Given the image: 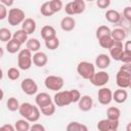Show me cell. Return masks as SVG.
Returning a JSON list of instances; mask_svg holds the SVG:
<instances>
[{
	"mask_svg": "<svg viewBox=\"0 0 131 131\" xmlns=\"http://www.w3.org/2000/svg\"><path fill=\"white\" fill-rule=\"evenodd\" d=\"M32 52L29 49H21L17 55V66L20 70L27 71L32 67Z\"/></svg>",
	"mask_w": 131,
	"mask_h": 131,
	"instance_id": "1",
	"label": "cell"
},
{
	"mask_svg": "<svg viewBox=\"0 0 131 131\" xmlns=\"http://www.w3.org/2000/svg\"><path fill=\"white\" fill-rule=\"evenodd\" d=\"M77 72L83 79L89 80L95 73V67L89 61H81L77 66Z\"/></svg>",
	"mask_w": 131,
	"mask_h": 131,
	"instance_id": "2",
	"label": "cell"
},
{
	"mask_svg": "<svg viewBox=\"0 0 131 131\" xmlns=\"http://www.w3.org/2000/svg\"><path fill=\"white\" fill-rule=\"evenodd\" d=\"M7 18H8V24L10 26H17L21 24L26 17H25V12L20 8H11L7 13Z\"/></svg>",
	"mask_w": 131,
	"mask_h": 131,
	"instance_id": "3",
	"label": "cell"
},
{
	"mask_svg": "<svg viewBox=\"0 0 131 131\" xmlns=\"http://www.w3.org/2000/svg\"><path fill=\"white\" fill-rule=\"evenodd\" d=\"M45 87L52 91H58L63 86V79L59 76H47L44 81Z\"/></svg>",
	"mask_w": 131,
	"mask_h": 131,
	"instance_id": "4",
	"label": "cell"
},
{
	"mask_svg": "<svg viewBox=\"0 0 131 131\" xmlns=\"http://www.w3.org/2000/svg\"><path fill=\"white\" fill-rule=\"evenodd\" d=\"M116 83L120 88H129L131 86V73L119 70L116 75Z\"/></svg>",
	"mask_w": 131,
	"mask_h": 131,
	"instance_id": "5",
	"label": "cell"
},
{
	"mask_svg": "<svg viewBox=\"0 0 131 131\" xmlns=\"http://www.w3.org/2000/svg\"><path fill=\"white\" fill-rule=\"evenodd\" d=\"M110 80V75L104 72V71H100V72H97V73H94L92 75V77L89 79L90 83L94 86H97V87H102L104 86Z\"/></svg>",
	"mask_w": 131,
	"mask_h": 131,
	"instance_id": "6",
	"label": "cell"
},
{
	"mask_svg": "<svg viewBox=\"0 0 131 131\" xmlns=\"http://www.w3.org/2000/svg\"><path fill=\"white\" fill-rule=\"evenodd\" d=\"M53 102L57 106H66L72 103L70 91H57L53 96Z\"/></svg>",
	"mask_w": 131,
	"mask_h": 131,
	"instance_id": "7",
	"label": "cell"
},
{
	"mask_svg": "<svg viewBox=\"0 0 131 131\" xmlns=\"http://www.w3.org/2000/svg\"><path fill=\"white\" fill-rule=\"evenodd\" d=\"M20 88L27 95H33V94L37 93V91H38L37 83L31 78L24 79L20 83Z\"/></svg>",
	"mask_w": 131,
	"mask_h": 131,
	"instance_id": "8",
	"label": "cell"
},
{
	"mask_svg": "<svg viewBox=\"0 0 131 131\" xmlns=\"http://www.w3.org/2000/svg\"><path fill=\"white\" fill-rule=\"evenodd\" d=\"M119 128V120L113 121L110 119H102L97 123V129L99 131H116Z\"/></svg>",
	"mask_w": 131,
	"mask_h": 131,
	"instance_id": "9",
	"label": "cell"
},
{
	"mask_svg": "<svg viewBox=\"0 0 131 131\" xmlns=\"http://www.w3.org/2000/svg\"><path fill=\"white\" fill-rule=\"evenodd\" d=\"M97 97H98V101H99L100 104L106 105V104H110L111 101L113 100V92H112V90L110 88L102 86L98 90Z\"/></svg>",
	"mask_w": 131,
	"mask_h": 131,
	"instance_id": "10",
	"label": "cell"
},
{
	"mask_svg": "<svg viewBox=\"0 0 131 131\" xmlns=\"http://www.w3.org/2000/svg\"><path fill=\"white\" fill-rule=\"evenodd\" d=\"M108 50H110L111 57L113 59H115V60H119L120 59V56H121V54H122V52L124 50L123 43L120 42V41H115L114 44H113V46Z\"/></svg>",
	"mask_w": 131,
	"mask_h": 131,
	"instance_id": "11",
	"label": "cell"
},
{
	"mask_svg": "<svg viewBox=\"0 0 131 131\" xmlns=\"http://www.w3.org/2000/svg\"><path fill=\"white\" fill-rule=\"evenodd\" d=\"M32 61L33 63L38 67V68H42L44 66H46L47 61H48V57L46 55V53L42 52V51H37L35 52V54L32 57Z\"/></svg>",
	"mask_w": 131,
	"mask_h": 131,
	"instance_id": "12",
	"label": "cell"
},
{
	"mask_svg": "<svg viewBox=\"0 0 131 131\" xmlns=\"http://www.w3.org/2000/svg\"><path fill=\"white\" fill-rule=\"evenodd\" d=\"M92 105H93V100H92L91 96H89V95H83L78 100V106L83 112L90 111L92 108Z\"/></svg>",
	"mask_w": 131,
	"mask_h": 131,
	"instance_id": "13",
	"label": "cell"
},
{
	"mask_svg": "<svg viewBox=\"0 0 131 131\" xmlns=\"http://www.w3.org/2000/svg\"><path fill=\"white\" fill-rule=\"evenodd\" d=\"M35 101H36V104L37 106L40 108V107H43L45 105H48L49 103L52 102V98L50 97V95L46 92H41V93H38L36 95V98H35Z\"/></svg>",
	"mask_w": 131,
	"mask_h": 131,
	"instance_id": "14",
	"label": "cell"
},
{
	"mask_svg": "<svg viewBox=\"0 0 131 131\" xmlns=\"http://www.w3.org/2000/svg\"><path fill=\"white\" fill-rule=\"evenodd\" d=\"M110 64H111V57L107 54L101 53V54H98L96 56V58H95V66L97 68H99L101 70H104Z\"/></svg>",
	"mask_w": 131,
	"mask_h": 131,
	"instance_id": "15",
	"label": "cell"
},
{
	"mask_svg": "<svg viewBox=\"0 0 131 131\" xmlns=\"http://www.w3.org/2000/svg\"><path fill=\"white\" fill-rule=\"evenodd\" d=\"M36 28H37V25H36V21L31 18V17H28V18H25L24 21L21 23V29L24 31H26L28 33V35L30 34H33L35 31H36Z\"/></svg>",
	"mask_w": 131,
	"mask_h": 131,
	"instance_id": "16",
	"label": "cell"
},
{
	"mask_svg": "<svg viewBox=\"0 0 131 131\" xmlns=\"http://www.w3.org/2000/svg\"><path fill=\"white\" fill-rule=\"evenodd\" d=\"M76 27V21L72 16H66L60 21V28L64 32H70Z\"/></svg>",
	"mask_w": 131,
	"mask_h": 131,
	"instance_id": "17",
	"label": "cell"
},
{
	"mask_svg": "<svg viewBox=\"0 0 131 131\" xmlns=\"http://www.w3.org/2000/svg\"><path fill=\"white\" fill-rule=\"evenodd\" d=\"M128 98V92L124 88H119L113 93V99L117 103H123Z\"/></svg>",
	"mask_w": 131,
	"mask_h": 131,
	"instance_id": "18",
	"label": "cell"
},
{
	"mask_svg": "<svg viewBox=\"0 0 131 131\" xmlns=\"http://www.w3.org/2000/svg\"><path fill=\"white\" fill-rule=\"evenodd\" d=\"M127 36V32L125 29L122 28H116L114 30H111V37L114 39V41H120L122 42Z\"/></svg>",
	"mask_w": 131,
	"mask_h": 131,
	"instance_id": "19",
	"label": "cell"
},
{
	"mask_svg": "<svg viewBox=\"0 0 131 131\" xmlns=\"http://www.w3.org/2000/svg\"><path fill=\"white\" fill-rule=\"evenodd\" d=\"M105 18L107 21H110L112 24H119L122 19V16L117 10L110 9L105 12Z\"/></svg>",
	"mask_w": 131,
	"mask_h": 131,
	"instance_id": "20",
	"label": "cell"
},
{
	"mask_svg": "<svg viewBox=\"0 0 131 131\" xmlns=\"http://www.w3.org/2000/svg\"><path fill=\"white\" fill-rule=\"evenodd\" d=\"M71 5H72V10L74 14H80L84 12L86 8V4L84 0H74L73 2H71Z\"/></svg>",
	"mask_w": 131,
	"mask_h": 131,
	"instance_id": "21",
	"label": "cell"
},
{
	"mask_svg": "<svg viewBox=\"0 0 131 131\" xmlns=\"http://www.w3.org/2000/svg\"><path fill=\"white\" fill-rule=\"evenodd\" d=\"M21 45L23 44L20 42H18L17 40L11 38L8 42H6V50L9 53H16L17 51H19Z\"/></svg>",
	"mask_w": 131,
	"mask_h": 131,
	"instance_id": "22",
	"label": "cell"
},
{
	"mask_svg": "<svg viewBox=\"0 0 131 131\" xmlns=\"http://www.w3.org/2000/svg\"><path fill=\"white\" fill-rule=\"evenodd\" d=\"M55 36H56V31H55V29L53 27H51V26H44L41 29V37L44 40H47V39L55 37Z\"/></svg>",
	"mask_w": 131,
	"mask_h": 131,
	"instance_id": "23",
	"label": "cell"
},
{
	"mask_svg": "<svg viewBox=\"0 0 131 131\" xmlns=\"http://www.w3.org/2000/svg\"><path fill=\"white\" fill-rule=\"evenodd\" d=\"M33 104H31L30 102H24V103H21V104H19V107H18V112H19V115L21 116V117H24L25 119H27L29 116H30V114H31V112H32V110H33Z\"/></svg>",
	"mask_w": 131,
	"mask_h": 131,
	"instance_id": "24",
	"label": "cell"
},
{
	"mask_svg": "<svg viewBox=\"0 0 131 131\" xmlns=\"http://www.w3.org/2000/svg\"><path fill=\"white\" fill-rule=\"evenodd\" d=\"M26 46H27V49H29L31 52H37V51H39L41 44H40V42H39L38 39L31 38V39H28L27 40Z\"/></svg>",
	"mask_w": 131,
	"mask_h": 131,
	"instance_id": "25",
	"label": "cell"
},
{
	"mask_svg": "<svg viewBox=\"0 0 131 131\" xmlns=\"http://www.w3.org/2000/svg\"><path fill=\"white\" fill-rule=\"evenodd\" d=\"M121 117V111L116 106H110L106 110V118L113 121L119 120Z\"/></svg>",
	"mask_w": 131,
	"mask_h": 131,
	"instance_id": "26",
	"label": "cell"
},
{
	"mask_svg": "<svg viewBox=\"0 0 131 131\" xmlns=\"http://www.w3.org/2000/svg\"><path fill=\"white\" fill-rule=\"evenodd\" d=\"M67 131H87V126L79 123V122H71L67 126Z\"/></svg>",
	"mask_w": 131,
	"mask_h": 131,
	"instance_id": "27",
	"label": "cell"
},
{
	"mask_svg": "<svg viewBox=\"0 0 131 131\" xmlns=\"http://www.w3.org/2000/svg\"><path fill=\"white\" fill-rule=\"evenodd\" d=\"M98 42H99V45L102 47V48H104V49H110L112 46H113V44H114V39L111 37V35H108V36H104V37H101V38H99L98 39Z\"/></svg>",
	"mask_w": 131,
	"mask_h": 131,
	"instance_id": "28",
	"label": "cell"
},
{
	"mask_svg": "<svg viewBox=\"0 0 131 131\" xmlns=\"http://www.w3.org/2000/svg\"><path fill=\"white\" fill-rule=\"evenodd\" d=\"M12 38L15 39V40H17V41L20 42L21 44H24V43H26L27 40H28V33H27L26 31H24L23 29H20V30H17L16 32L13 33Z\"/></svg>",
	"mask_w": 131,
	"mask_h": 131,
	"instance_id": "29",
	"label": "cell"
},
{
	"mask_svg": "<svg viewBox=\"0 0 131 131\" xmlns=\"http://www.w3.org/2000/svg\"><path fill=\"white\" fill-rule=\"evenodd\" d=\"M14 129L17 131H29L30 130V124L29 121L26 119H20L17 120L15 125H14Z\"/></svg>",
	"mask_w": 131,
	"mask_h": 131,
	"instance_id": "30",
	"label": "cell"
},
{
	"mask_svg": "<svg viewBox=\"0 0 131 131\" xmlns=\"http://www.w3.org/2000/svg\"><path fill=\"white\" fill-rule=\"evenodd\" d=\"M44 41H45V46L49 50H55L59 46V40L56 36L52 37V38H49L47 40H44Z\"/></svg>",
	"mask_w": 131,
	"mask_h": 131,
	"instance_id": "31",
	"label": "cell"
},
{
	"mask_svg": "<svg viewBox=\"0 0 131 131\" xmlns=\"http://www.w3.org/2000/svg\"><path fill=\"white\" fill-rule=\"evenodd\" d=\"M40 115H41L40 108H39L38 106L34 105V106H33V110H32V112H31V114H30V116H29L26 120H28L29 122L35 123V122H37V121L40 119Z\"/></svg>",
	"mask_w": 131,
	"mask_h": 131,
	"instance_id": "32",
	"label": "cell"
},
{
	"mask_svg": "<svg viewBox=\"0 0 131 131\" xmlns=\"http://www.w3.org/2000/svg\"><path fill=\"white\" fill-rule=\"evenodd\" d=\"M6 106H7L8 111L15 112V111H18L19 102H18V100L15 97H10V98H8V100L6 102Z\"/></svg>",
	"mask_w": 131,
	"mask_h": 131,
	"instance_id": "33",
	"label": "cell"
},
{
	"mask_svg": "<svg viewBox=\"0 0 131 131\" xmlns=\"http://www.w3.org/2000/svg\"><path fill=\"white\" fill-rule=\"evenodd\" d=\"M40 112L46 116V117H49V116H52L54 113H55V104L54 102H51L49 103L48 105H45L43 107H40Z\"/></svg>",
	"mask_w": 131,
	"mask_h": 131,
	"instance_id": "34",
	"label": "cell"
},
{
	"mask_svg": "<svg viewBox=\"0 0 131 131\" xmlns=\"http://www.w3.org/2000/svg\"><path fill=\"white\" fill-rule=\"evenodd\" d=\"M49 5H50V8L53 11V13L59 12L63 7V4H62L61 0H50L49 1Z\"/></svg>",
	"mask_w": 131,
	"mask_h": 131,
	"instance_id": "35",
	"label": "cell"
},
{
	"mask_svg": "<svg viewBox=\"0 0 131 131\" xmlns=\"http://www.w3.org/2000/svg\"><path fill=\"white\" fill-rule=\"evenodd\" d=\"M111 35V29L106 26H99L96 30V38L99 39L101 37H104V36H108Z\"/></svg>",
	"mask_w": 131,
	"mask_h": 131,
	"instance_id": "36",
	"label": "cell"
},
{
	"mask_svg": "<svg viewBox=\"0 0 131 131\" xmlns=\"http://www.w3.org/2000/svg\"><path fill=\"white\" fill-rule=\"evenodd\" d=\"M11 38H12V34L7 28H1L0 29V41L8 42Z\"/></svg>",
	"mask_w": 131,
	"mask_h": 131,
	"instance_id": "37",
	"label": "cell"
},
{
	"mask_svg": "<svg viewBox=\"0 0 131 131\" xmlns=\"http://www.w3.org/2000/svg\"><path fill=\"white\" fill-rule=\"evenodd\" d=\"M40 12H41V14L44 15V16H51V15L54 14L53 11H52L51 8H50L49 1L44 2V3L41 5V7H40Z\"/></svg>",
	"mask_w": 131,
	"mask_h": 131,
	"instance_id": "38",
	"label": "cell"
},
{
	"mask_svg": "<svg viewBox=\"0 0 131 131\" xmlns=\"http://www.w3.org/2000/svg\"><path fill=\"white\" fill-rule=\"evenodd\" d=\"M19 76H20V73H19V71L16 68H10V69H8V71H7V77L10 80L15 81V80H17L19 78Z\"/></svg>",
	"mask_w": 131,
	"mask_h": 131,
	"instance_id": "39",
	"label": "cell"
},
{
	"mask_svg": "<svg viewBox=\"0 0 131 131\" xmlns=\"http://www.w3.org/2000/svg\"><path fill=\"white\" fill-rule=\"evenodd\" d=\"M120 61H122L123 63H127V62H131V52L125 51L123 50L121 56H120Z\"/></svg>",
	"mask_w": 131,
	"mask_h": 131,
	"instance_id": "40",
	"label": "cell"
},
{
	"mask_svg": "<svg viewBox=\"0 0 131 131\" xmlns=\"http://www.w3.org/2000/svg\"><path fill=\"white\" fill-rule=\"evenodd\" d=\"M69 91H70V95H71L72 102H78V100H79L80 97H81L80 91L77 90V89H72V90H69Z\"/></svg>",
	"mask_w": 131,
	"mask_h": 131,
	"instance_id": "41",
	"label": "cell"
},
{
	"mask_svg": "<svg viewBox=\"0 0 131 131\" xmlns=\"http://www.w3.org/2000/svg\"><path fill=\"white\" fill-rule=\"evenodd\" d=\"M96 5L100 9H105L111 5V0H96Z\"/></svg>",
	"mask_w": 131,
	"mask_h": 131,
	"instance_id": "42",
	"label": "cell"
},
{
	"mask_svg": "<svg viewBox=\"0 0 131 131\" xmlns=\"http://www.w3.org/2000/svg\"><path fill=\"white\" fill-rule=\"evenodd\" d=\"M7 8L5 5H3L2 3H0V20L4 19L7 17Z\"/></svg>",
	"mask_w": 131,
	"mask_h": 131,
	"instance_id": "43",
	"label": "cell"
},
{
	"mask_svg": "<svg viewBox=\"0 0 131 131\" xmlns=\"http://www.w3.org/2000/svg\"><path fill=\"white\" fill-rule=\"evenodd\" d=\"M123 16L126 18L127 21H130L131 20V7L130 6H127L124 8L123 10Z\"/></svg>",
	"mask_w": 131,
	"mask_h": 131,
	"instance_id": "44",
	"label": "cell"
},
{
	"mask_svg": "<svg viewBox=\"0 0 131 131\" xmlns=\"http://www.w3.org/2000/svg\"><path fill=\"white\" fill-rule=\"evenodd\" d=\"M30 130L32 131H45V127L41 124H34L32 127H30Z\"/></svg>",
	"mask_w": 131,
	"mask_h": 131,
	"instance_id": "45",
	"label": "cell"
},
{
	"mask_svg": "<svg viewBox=\"0 0 131 131\" xmlns=\"http://www.w3.org/2000/svg\"><path fill=\"white\" fill-rule=\"evenodd\" d=\"M0 131H14V127L10 124H5L0 127Z\"/></svg>",
	"mask_w": 131,
	"mask_h": 131,
	"instance_id": "46",
	"label": "cell"
},
{
	"mask_svg": "<svg viewBox=\"0 0 131 131\" xmlns=\"http://www.w3.org/2000/svg\"><path fill=\"white\" fill-rule=\"evenodd\" d=\"M64 11H66V13H68L69 15H74L73 10H72V5H71V2H70V3H68V4L66 5V7H64Z\"/></svg>",
	"mask_w": 131,
	"mask_h": 131,
	"instance_id": "47",
	"label": "cell"
},
{
	"mask_svg": "<svg viewBox=\"0 0 131 131\" xmlns=\"http://www.w3.org/2000/svg\"><path fill=\"white\" fill-rule=\"evenodd\" d=\"M0 2L5 6H11L14 2V0H0Z\"/></svg>",
	"mask_w": 131,
	"mask_h": 131,
	"instance_id": "48",
	"label": "cell"
},
{
	"mask_svg": "<svg viewBox=\"0 0 131 131\" xmlns=\"http://www.w3.org/2000/svg\"><path fill=\"white\" fill-rule=\"evenodd\" d=\"M130 44H131V42H130V41H127V42L125 43V46H123V48H124V50H125V51H128V52H131V48H130Z\"/></svg>",
	"mask_w": 131,
	"mask_h": 131,
	"instance_id": "49",
	"label": "cell"
},
{
	"mask_svg": "<svg viewBox=\"0 0 131 131\" xmlns=\"http://www.w3.org/2000/svg\"><path fill=\"white\" fill-rule=\"evenodd\" d=\"M3 96H4V93H3V90L0 88V101L3 99Z\"/></svg>",
	"mask_w": 131,
	"mask_h": 131,
	"instance_id": "50",
	"label": "cell"
},
{
	"mask_svg": "<svg viewBox=\"0 0 131 131\" xmlns=\"http://www.w3.org/2000/svg\"><path fill=\"white\" fill-rule=\"evenodd\" d=\"M3 55H4V50L2 49V47H0V58H1Z\"/></svg>",
	"mask_w": 131,
	"mask_h": 131,
	"instance_id": "51",
	"label": "cell"
},
{
	"mask_svg": "<svg viewBox=\"0 0 131 131\" xmlns=\"http://www.w3.org/2000/svg\"><path fill=\"white\" fill-rule=\"evenodd\" d=\"M86 1H89V2H92V1H94V0H86Z\"/></svg>",
	"mask_w": 131,
	"mask_h": 131,
	"instance_id": "52",
	"label": "cell"
},
{
	"mask_svg": "<svg viewBox=\"0 0 131 131\" xmlns=\"http://www.w3.org/2000/svg\"><path fill=\"white\" fill-rule=\"evenodd\" d=\"M0 72H2V70H1V68H0Z\"/></svg>",
	"mask_w": 131,
	"mask_h": 131,
	"instance_id": "53",
	"label": "cell"
}]
</instances>
